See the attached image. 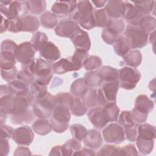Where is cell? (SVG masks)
<instances>
[{
    "mask_svg": "<svg viewBox=\"0 0 156 156\" xmlns=\"http://www.w3.org/2000/svg\"><path fill=\"white\" fill-rule=\"evenodd\" d=\"M73 11L70 13L73 20L77 21L85 29H91L95 26L93 8L90 1H78Z\"/></svg>",
    "mask_w": 156,
    "mask_h": 156,
    "instance_id": "6da1fadb",
    "label": "cell"
},
{
    "mask_svg": "<svg viewBox=\"0 0 156 156\" xmlns=\"http://www.w3.org/2000/svg\"><path fill=\"white\" fill-rule=\"evenodd\" d=\"M119 82L118 80L107 82L104 83L96 93L97 103L105 107L110 104H115L116 95L118 90Z\"/></svg>",
    "mask_w": 156,
    "mask_h": 156,
    "instance_id": "7a4b0ae2",
    "label": "cell"
},
{
    "mask_svg": "<svg viewBox=\"0 0 156 156\" xmlns=\"http://www.w3.org/2000/svg\"><path fill=\"white\" fill-rule=\"evenodd\" d=\"M70 119L68 107L62 105H55L52 118L51 124L54 130L57 132H64L68 127Z\"/></svg>",
    "mask_w": 156,
    "mask_h": 156,
    "instance_id": "3957f363",
    "label": "cell"
},
{
    "mask_svg": "<svg viewBox=\"0 0 156 156\" xmlns=\"http://www.w3.org/2000/svg\"><path fill=\"white\" fill-rule=\"evenodd\" d=\"M124 36L129 47L133 49L142 48L147 43V34L136 26H128Z\"/></svg>",
    "mask_w": 156,
    "mask_h": 156,
    "instance_id": "277c9868",
    "label": "cell"
},
{
    "mask_svg": "<svg viewBox=\"0 0 156 156\" xmlns=\"http://www.w3.org/2000/svg\"><path fill=\"white\" fill-rule=\"evenodd\" d=\"M54 97L46 93L44 96L38 98L33 106V110L36 116L40 118H48L54 107Z\"/></svg>",
    "mask_w": 156,
    "mask_h": 156,
    "instance_id": "5b68a950",
    "label": "cell"
},
{
    "mask_svg": "<svg viewBox=\"0 0 156 156\" xmlns=\"http://www.w3.org/2000/svg\"><path fill=\"white\" fill-rule=\"evenodd\" d=\"M140 72L135 68L124 67L118 71V77L121 87L124 89L133 88L140 78Z\"/></svg>",
    "mask_w": 156,
    "mask_h": 156,
    "instance_id": "8992f818",
    "label": "cell"
},
{
    "mask_svg": "<svg viewBox=\"0 0 156 156\" xmlns=\"http://www.w3.org/2000/svg\"><path fill=\"white\" fill-rule=\"evenodd\" d=\"M23 3V1H1V12L9 19L17 18L26 13Z\"/></svg>",
    "mask_w": 156,
    "mask_h": 156,
    "instance_id": "52a82bcc",
    "label": "cell"
},
{
    "mask_svg": "<svg viewBox=\"0 0 156 156\" xmlns=\"http://www.w3.org/2000/svg\"><path fill=\"white\" fill-rule=\"evenodd\" d=\"M35 74L37 76L36 81L44 85H48L52 77L51 65L41 58L37 59L35 63Z\"/></svg>",
    "mask_w": 156,
    "mask_h": 156,
    "instance_id": "ba28073f",
    "label": "cell"
},
{
    "mask_svg": "<svg viewBox=\"0 0 156 156\" xmlns=\"http://www.w3.org/2000/svg\"><path fill=\"white\" fill-rule=\"evenodd\" d=\"M104 140L111 143L118 144L124 140V132L122 127L117 124L113 123L103 130Z\"/></svg>",
    "mask_w": 156,
    "mask_h": 156,
    "instance_id": "9c48e42d",
    "label": "cell"
},
{
    "mask_svg": "<svg viewBox=\"0 0 156 156\" xmlns=\"http://www.w3.org/2000/svg\"><path fill=\"white\" fill-rule=\"evenodd\" d=\"M88 115L94 126L100 129L104 127V126L110 121L104 108H94L90 110Z\"/></svg>",
    "mask_w": 156,
    "mask_h": 156,
    "instance_id": "30bf717a",
    "label": "cell"
},
{
    "mask_svg": "<svg viewBox=\"0 0 156 156\" xmlns=\"http://www.w3.org/2000/svg\"><path fill=\"white\" fill-rule=\"evenodd\" d=\"M34 49L31 43L25 42L21 43L16 51V58L19 62L26 64L34 59L35 55Z\"/></svg>",
    "mask_w": 156,
    "mask_h": 156,
    "instance_id": "8fae6325",
    "label": "cell"
},
{
    "mask_svg": "<svg viewBox=\"0 0 156 156\" xmlns=\"http://www.w3.org/2000/svg\"><path fill=\"white\" fill-rule=\"evenodd\" d=\"M125 12L124 16L126 18V21L131 24V25L136 26L138 24L141 19L146 15L143 11L136 7L133 5L129 2H127V4H125Z\"/></svg>",
    "mask_w": 156,
    "mask_h": 156,
    "instance_id": "7c38bea8",
    "label": "cell"
},
{
    "mask_svg": "<svg viewBox=\"0 0 156 156\" xmlns=\"http://www.w3.org/2000/svg\"><path fill=\"white\" fill-rule=\"evenodd\" d=\"M79 29L78 25L73 21L63 20L56 27L55 33L59 36L71 38Z\"/></svg>",
    "mask_w": 156,
    "mask_h": 156,
    "instance_id": "4fadbf2b",
    "label": "cell"
},
{
    "mask_svg": "<svg viewBox=\"0 0 156 156\" xmlns=\"http://www.w3.org/2000/svg\"><path fill=\"white\" fill-rule=\"evenodd\" d=\"M77 1H57L52 7V12L55 16L62 18L71 13L76 5Z\"/></svg>",
    "mask_w": 156,
    "mask_h": 156,
    "instance_id": "5bb4252c",
    "label": "cell"
},
{
    "mask_svg": "<svg viewBox=\"0 0 156 156\" xmlns=\"http://www.w3.org/2000/svg\"><path fill=\"white\" fill-rule=\"evenodd\" d=\"M33 133L31 129L27 127H21L16 129L12 135L13 140L19 144L29 145L33 140Z\"/></svg>",
    "mask_w": 156,
    "mask_h": 156,
    "instance_id": "9a60e30c",
    "label": "cell"
},
{
    "mask_svg": "<svg viewBox=\"0 0 156 156\" xmlns=\"http://www.w3.org/2000/svg\"><path fill=\"white\" fill-rule=\"evenodd\" d=\"M71 40L78 50L87 52L90 48V41L88 34L80 29L73 36Z\"/></svg>",
    "mask_w": 156,
    "mask_h": 156,
    "instance_id": "2e32d148",
    "label": "cell"
},
{
    "mask_svg": "<svg viewBox=\"0 0 156 156\" xmlns=\"http://www.w3.org/2000/svg\"><path fill=\"white\" fill-rule=\"evenodd\" d=\"M105 12L108 16L117 18L124 16L125 12L124 2L120 1H107Z\"/></svg>",
    "mask_w": 156,
    "mask_h": 156,
    "instance_id": "e0dca14e",
    "label": "cell"
},
{
    "mask_svg": "<svg viewBox=\"0 0 156 156\" xmlns=\"http://www.w3.org/2000/svg\"><path fill=\"white\" fill-rule=\"evenodd\" d=\"M39 26L38 19L33 16H26L18 19V30L20 31L33 32Z\"/></svg>",
    "mask_w": 156,
    "mask_h": 156,
    "instance_id": "ac0fdd59",
    "label": "cell"
},
{
    "mask_svg": "<svg viewBox=\"0 0 156 156\" xmlns=\"http://www.w3.org/2000/svg\"><path fill=\"white\" fill-rule=\"evenodd\" d=\"M40 55L49 62H54L60 58V54L58 48L51 42H47L40 51Z\"/></svg>",
    "mask_w": 156,
    "mask_h": 156,
    "instance_id": "d6986e66",
    "label": "cell"
},
{
    "mask_svg": "<svg viewBox=\"0 0 156 156\" xmlns=\"http://www.w3.org/2000/svg\"><path fill=\"white\" fill-rule=\"evenodd\" d=\"M83 139L85 144L93 149L99 148L102 143V138L100 133L94 130H91L87 132Z\"/></svg>",
    "mask_w": 156,
    "mask_h": 156,
    "instance_id": "ffe728a7",
    "label": "cell"
},
{
    "mask_svg": "<svg viewBox=\"0 0 156 156\" xmlns=\"http://www.w3.org/2000/svg\"><path fill=\"white\" fill-rule=\"evenodd\" d=\"M53 71L56 74H63L68 71L76 70L71 60L68 58H63L52 65Z\"/></svg>",
    "mask_w": 156,
    "mask_h": 156,
    "instance_id": "44dd1931",
    "label": "cell"
},
{
    "mask_svg": "<svg viewBox=\"0 0 156 156\" xmlns=\"http://www.w3.org/2000/svg\"><path fill=\"white\" fill-rule=\"evenodd\" d=\"M155 136V127L149 124H143L138 128V137L145 140H154Z\"/></svg>",
    "mask_w": 156,
    "mask_h": 156,
    "instance_id": "7402d4cb",
    "label": "cell"
},
{
    "mask_svg": "<svg viewBox=\"0 0 156 156\" xmlns=\"http://www.w3.org/2000/svg\"><path fill=\"white\" fill-rule=\"evenodd\" d=\"M153 107L154 103L147 96L144 95H140L136 98L135 108L148 113L152 110Z\"/></svg>",
    "mask_w": 156,
    "mask_h": 156,
    "instance_id": "603a6c76",
    "label": "cell"
},
{
    "mask_svg": "<svg viewBox=\"0 0 156 156\" xmlns=\"http://www.w3.org/2000/svg\"><path fill=\"white\" fill-rule=\"evenodd\" d=\"M102 79L106 82L118 80V71L110 66H104L99 72Z\"/></svg>",
    "mask_w": 156,
    "mask_h": 156,
    "instance_id": "cb8c5ba5",
    "label": "cell"
},
{
    "mask_svg": "<svg viewBox=\"0 0 156 156\" xmlns=\"http://www.w3.org/2000/svg\"><path fill=\"white\" fill-rule=\"evenodd\" d=\"M129 45L124 36H120L115 41L114 48L116 53L121 56H124L128 53Z\"/></svg>",
    "mask_w": 156,
    "mask_h": 156,
    "instance_id": "d4e9b609",
    "label": "cell"
},
{
    "mask_svg": "<svg viewBox=\"0 0 156 156\" xmlns=\"http://www.w3.org/2000/svg\"><path fill=\"white\" fill-rule=\"evenodd\" d=\"M32 127L37 133L40 135H45L51 131L52 125L46 120L38 119L34 123Z\"/></svg>",
    "mask_w": 156,
    "mask_h": 156,
    "instance_id": "484cf974",
    "label": "cell"
},
{
    "mask_svg": "<svg viewBox=\"0 0 156 156\" xmlns=\"http://www.w3.org/2000/svg\"><path fill=\"white\" fill-rule=\"evenodd\" d=\"M70 108L73 114L76 116L83 115L87 111L84 103L77 98H72Z\"/></svg>",
    "mask_w": 156,
    "mask_h": 156,
    "instance_id": "4316f807",
    "label": "cell"
},
{
    "mask_svg": "<svg viewBox=\"0 0 156 156\" xmlns=\"http://www.w3.org/2000/svg\"><path fill=\"white\" fill-rule=\"evenodd\" d=\"M47 40V36L45 35V34L38 32L33 35L32 45L35 51H40L46 44Z\"/></svg>",
    "mask_w": 156,
    "mask_h": 156,
    "instance_id": "83f0119b",
    "label": "cell"
},
{
    "mask_svg": "<svg viewBox=\"0 0 156 156\" xmlns=\"http://www.w3.org/2000/svg\"><path fill=\"white\" fill-rule=\"evenodd\" d=\"M138 24L140 25V28H141L146 34H148L155 29V20L154 18L149 15L143 16L140 21Z\"/></svg>",
    "mask_w": 156,
    "mask_h": 156,
    "instance_id": "f1b7e54d",
    "label": "cell"
},
{
    "mask_svg": "<svg viewBox=\"0 0 156 156\" xmlns=\"http://www.w3.org/2000/svg\"><path fill=\"white\" fill-rule=\"evenodd\" d=\"M126 64L132 66H137L141 61V55L138 51H133L124 56Z\"/></svg>",
    "mask_w": 156,
    "mask_h": 156,
    "instance_id": "f546056e",
    "label": "cell"
},
{
    "mask_svg": "<svg viewBox=\"0 0 156 156\" xmlns=\"http://www.w3.org/2000/svg\"><path fill=\"white\" fill-rule=\"evenodd\" d=\"M83 79L85 85L90 87H94L99 85L102 80L99 73L98 74L96 72L87 73Z\"/></svg>",
    "mask_w": 156,
    "mask_h": 156,
    "instance_id": "4dcf8cb0",
    "label": "cell"
},
{
    "mask_svg": "<svg viewBox=\"0 0 156 156\" xmlns=\"http://www.w3.org/2000/svg\"><path fill=\"white\" fill-rule=\"evenodd\" d=\"M83 79H79L73 82L71 88V92L76 96L82 97L87 88Z\"/></svg>",
    "mask_w": 156,
    "mask_h": 156,
    "instance_id": "1f68e13d",
    "label": "cell"
},
{
    "mask_svg": "<svg viewBox=\"0 0 156 156\" xmlns=\"http://www.w3.org/2000/svg\"><path fill=\"white\" fill-rule=\"evenodd\" d=\"M27 9L34 14H38L43 12L46 7L45 1H26Z\"/></svg>",
    "mask_w": 156,
    "mask_h": 156,
    "instance_id": "d6a6232c",
    "label": "cell"
},
{
    "mask_svg": "<svg viewBox=\"0 0 156 156\" xmlns=\"http://www.w3.org/2000/svg\"><path fill=\"white\" fill-rule=\"evenodd\" d=\"M40 20L42 26L47 28H52L57 24V20L55 16L49 12L44 13L41 16Z\"/></svg>",
    "mask_w": 156,
    "mask_h": 156,
    "instance_id": "836d02e7",
    "label": "cell"
},
{
    "mask_svg": "<svg viewBox=\"0 0 156 156\" xmlns=\"http://www.w3.org/2000/svg\"><path fill=\"white\" fill-rule=\"evenodd\" d=\"M84 104L89 107L96 105V91L95 89H88L86 90L83 95L82 96Z\"/></svg>",
    "mask_w": 156,
    "mask_h": 156,
    "instance_id": "e575fe53",
    "label": "cell"
},
{
    "mask_svg": "<svg viewBox=\"0 0 156 156\" xmlns=\"http://www.w3.org/2000/svg\"><path fill=\"white\" fill-rule=\"evenodd\" d=\"M30 92L31 94L35 96L37 99L40 98L46 95L47 93L46 85L35 80V82H34L30 86Z\"/></svg>",
    "mask_w": 156,
    "mask_h": 156,
    "instance_id": "d590c367",
    "label": "cell"
},
{
    "mask_svg": "<svg viewBox=\"0 0 156 156\" xmlns=\"http://www.w3.org/2000/svg\"><path fill=\"white\" fill-rule=\"evenodd\" d=\"M80 147V144L78 141L74 140H70L68 141L62 147V155H71L73 152H77Z\"/></svg>",
    "mask_w": 156,
    "mask_h": 156,
    "instance_id": "8d00e7d4",
    "label": "cell"
},
{
    "mask_svg": "<svg viewBox=\"0 0 156 156\" xmlns=\"http://www.w3.org/2000/svg\"><path fill=\"white\" fill-rule=\"evenodd\" d=\"M136 141L138 147L143 154H147L152 151L154 146V140L137 138Z\"/></svg>",
    "mask_w": 156,
    "mask_h": 156,
    "instance_id": "74e56055",
    "label": "cell"
},
{
    "mask_svg": "<svg viewBox=\"0 0 156 156\" xmlns=\"http://www.w3.org/2000/svg\"><path fill=\"white\" fill-rule=\"evenodd\" d=\"M118 34L109 27H106L102 32V37L103 40L108 44H112L115 43L118 38Z\"/></svg>",
    "mask_w": 156,
    "mask_h": 156,
    "instance_id": "f35d334b",
    "label": "cell"
},
{
    "mask_svg": "<svg viewBox=\"0 0 156 156\" xmlns=\"http://www.w3.org/2000/svg\"><path fill=\"white\" fill-rule=\"evenodd\" d=\"M107 14L105 12V9H101L97 10L95 12L94 20H95V26L98 27H105L107 26L108 21L107 18Z\"/></svg>",
    "mask_w": 156,
    "mask_h": 156,
    "instance_id": "ab89813d",
    "label": "cell"
},
{
    "mask_svg": "<svg viewBox=\"0 0 156 156\" xmlns=\"http://www.w3.org/2000/svg\"><path fill=\"white\" fill-rule=\"evenodd\" d=\"M71 130L74 139L77 141L83 140L87 132L86 129L80 124L72 125L71 126Z\"/></svg>",
    "mask_w": 156,
    "mask_h": 156,
    "instance_id": "60d3db41",
    "label": "cell"
},
{
    "mask_svg": "<svg viewBox=\"0 0 156 156\" xmlns=\"http://www.w3.org/2000/svg\"><path fill=\"white\" fill-rule=\"evenodd\" d=\"M119 122L125 128L130 127L135 125L130 112H122L121 114Z\"/></svg>",
    "mask_w": 156,
    "mask_h": 156,
    "instance_id": "b9f144b4",
    "label": "cell"
},
{
    "mask_svg": "<svg viewBox=\"0 0 156 156\" xmlns=\"http://www.w3.org/2000/svg\"><path fill=\"white\" fill-rule=\"evenodd\" d=\"M101 65V60L96 56H91L87 58L85 63L84 67L87 70H93L99 68Z\"/></svg>",
    "mask_w": 156,
    "mask_h": 156,
    "instance_id": "7bdbcfd3",
    "label": "cell"
},
{
    "mask_svg": "<svg viewBox=\"0 0 156 156\" xmlns=\"http://www.w3.org/2000/svg\"><path fill=\"white\" fill-rule=\"evenodd\" d=\"M130 113L133 121H136V123L144 122L147 119V113L136 108H134Z\"/></svg>",
    "mask_w": 156,
    "mask_h": 156,
    "instance_id": "ee69618b",
    "label": "cell"
},
{
    "mask_svg": "<svg viewBox=\"0 0 156 156\" xmlns=\"http://www.w3.org/2000/svg\"><path fill=\"white\" fill-rule=\"evenodd\" d=\"M155 1H138L135 2V5L140 8L143 12L146 15H149V13L152 10Z\"/></svg>",
    "mask_w": 156,
    "mask_h": 156,
    "instance_id": "f6af8a7d",
    "label": "cell"
},
{
    "mask_svg": "<svg viewBox=\"0 0 156 156\" xmlns=\"http://www.w3.org/2000/svg\"><path fill=\"white\" fill-rule=\"evenodd\" d=\"M126 133L127 140L132 141H135L136 140L138 137V130L135 125L130 127L126 128Z\"/></svg>",
    "mask_w": 156,
    "mask_h": 156,
    "instance_id": "bcb514c9",
    "label": "cell"
},
{
    "mask_svg": "<svg viewBox=\"0 0 156 156\" xmlns=\"http://www.w3.org/2000/svg\"><path fill=\"white\" fill-rule=\"evenodd\" d=\"M13 132L14 130L12 127L7 126H1V138H10L12 136Z\"/></svg>",
    "mask_w": 156,
    "mask_h": 156,
    "instance_id": "7dc6e473",
    "label": "cell"
},
{
    "mask_svg": "<svg viewBox=\"0 0 156 156\" xmlns=\"http://www.w3.org/2000/svg\"><path fill=\"white\" fill-rule=\"evenodd\" d=\"M91 2L93 4H94V5L96 7H101L102 6L104 5V4L107 2V1H91Z\"/></svg>",
    "mask_w": 156,
    "mask_h": 156,
    "instance_id": "c3c4849f",
    "label": "cell"
}]
</instances>
